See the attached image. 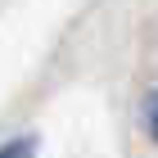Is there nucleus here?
I'll return each mask as SVG.
<instances>
[{"label": "nucleus", "instance_id": "2", "mask_svg": "<svg viewBox=\"0 0 158 158\" xmlns=\"http://www.w3.org/2000/svg\"><path fill=\"white\" fill-rule=\"evenodd\" d=\"M145 127H149V135L158 140V90L145 99Z\"/></svg>", "mask_w": 158, "mask_h": 158}, {"label": "nucleus", "instance_id": "1", "mask_svg": "<svg viewBox=\"0 0 158 158\" xmlns=\"http://www.w3.org/2000/svg\"><path fill=\"white\" fill-rule=\"evenodd\" d=\"M32 154H36V145H32L27 135H23V140H9V145L0 149V158H32Z\"/></svg>", "mask_w": 158, "mask_h": 158}]
</instances>
